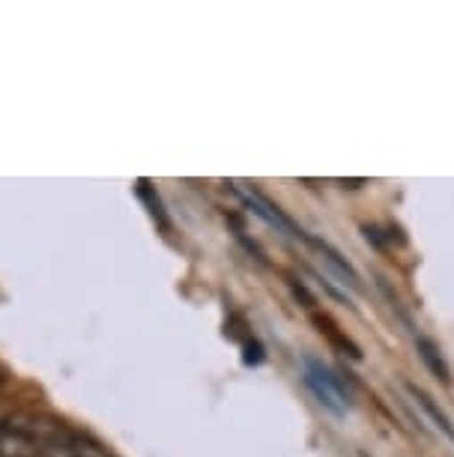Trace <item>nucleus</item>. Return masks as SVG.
Wrapping results in <instances>:
<instances>
[{
  "label": "nucleus",
  "instance_id": "9",
  "mask_svg": "<svg viewBox=\"0 0 454 457\" xmlns=\"http://www.w3.org/2000/svg\"><path fill=\"white\" fill-rule=\"evenodd\" d=\"M0 386H4V374H0Z\"/></svg>",
  "mask_w": 454,
  "mask_h": 457
},
{
  "label": "nucleus",
  "instance_id": "7",
  "mask_svg": "<svg viewBox=\"0 0 454 457\" xmlns=\"http://www.w3.org/2000/svg\"><path fill=\"white\" fill-rule=\"evenodd\" d=\"M416 347H418V356H422L427 370H431V374L440 379V383H451V370H449V365H445L440 347H436L431 338H418Z\"/></svg>",
  "mask_w": 454,
  "mask_h": 457
},
{
  "label": "nucleus",
  "instance_id": "1",
  "mask_svg": "<svg viewBox=\"0 0 454 457\" xmlns=\"http://www.w3.org/2000/svg\"><path fill=\"white\" fill-rule=\"evenodd\" d=\"M66 428L39 412H6L0 416V457H42Z\"/></svg>",
  "mask_w": 454,
  "mask_h": 457
},
{
  "label": "nucleus",
  "instance_id": "3",
  "mask_svg": "<svg viewBox=\"0 0 454 457\" xmlns=\"http://www.w3.org/2000/svg\"><path fill=\"white\" fill-rule=\"evenodd\" d=\"M236 192L243 195V201L248 204V210H254L257 215H260V219H267L269 224H276L278 230H285V234H290V237H299V239H305V237H308L305 230H299L296 224L290 221L287 215L281 212L278 206L272 204L267 195H260V192H257V188H236Z\"/></svg>",
  "mask_w": 454,
  "mask_h": 457
},
{
  "label": "nucleus",
  "instance_id": "8",
  "mask_svg": "<svg viewBox=\"0 0 454 457\" xmlns=\"http://www.w3.org/2000/svg\"><path fill=\"white\" fill-rule=\"evenodd\" d=\"M347 188H359V186H365V179H341Z\"/></svg>",
  "mask_w": 454,
  "mask_h": 457
},
{
  "label": "nucleus",
  "instance_id": "2",
  "mask_svg": "<svg viewBox=\"0 0 454 457\" xmlns=\"http://www.w3.org/2000/svg\"><path fill=\"white\" fill-rule=\"evenodd\" d=\"M305 386L314 392V398L329 412L344 416V410L350 407V395L344 389V383H341L326 365H320V361H314V359H305Z\"/></svg>",
  "mask_w": 454,
  "mask_h": 457
},
{
  "label": "nucleus",
  "instance_id": "5",
  "mask_svg": "<svg viewBox=\"0 0 454 457\" xmlns=\"http://www.w3.org/2000/svg\"><path fill=\"white\" fill-rule=\"evenodd\" d=\"M407 392H409V395H413V401L418 403V407H422V410H425V416H427V419H431V421H433V425H436V428H440V430H442V434H445V436H449V439H451V443H454V425H451V419H449V416H445V412L440 410V403H436V401L431 398V395H427L425 389H418V386H413V383H407Z\"/></svg>",
  "mask_w": 454,
  "mask_h": 457
},
{
  "label": "nucleus",
  "instance_id": "4",
  "mask_svg": "<svg viewBox=\"0 0 454 457\" xmlns=\"http://www.w3.org/2000/svg\"><path fill=\"white\" fill-rule=\"evenodd\" d=\"M42 457H105V452H102L96 443H90V439L66 430V434L60 436Z\"/></svg>",
  "mask_w": 454,
  "mask_h": 457
},
{
  "label": "nucleus",
  "instance_id": "6",
  "mask_svg": "<svg viewBox=\"0 0 454 457\" xmlns=\"http://www.w3.org/2000/svg\"><path fill=\"white\" fill-rule=\"evenodd\" d=\"M305 243H311V245L317 248V252H320V257L332 266V270H335L338 278H344V284H350L353 290H359V275H356V270L344 261V257H341V254L335 252V248L326 245V243H320V239H311V237H305Z\"/></svg>",
  "mask_w": 454,
  "mask_h": 457
}]
</instances>
